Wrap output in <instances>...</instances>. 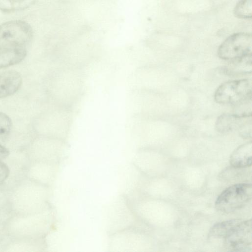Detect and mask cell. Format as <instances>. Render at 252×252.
<instances>
[{
	"label": "cell",
	"instance_id": "cell-6",
	"mask_svg": "<svg viewBox=\"0 0 252 252\" xmlns=\"http://www.w3.org/2000/svg\"><path fill=\"white\" fill-rule=\"evenodd\" d=\"M223 245L230 252L252 251V220L241 221L224 238Z\"/></svg>",
	"mask_w": 252,
	"mask_h": 252
},
{
	"label": "cell",
	"instance_id": "cell-10",
	"mask_svg": "<svg viewBox=\"0 0 252 252\" xmlns=\"http://www.w3.org/2000/svg\"><path fill=\"white\" fill-rule=\"evenodd\" d=\"M252 143L249 141L240 145L230 157V165L235 168L243 169L251 166Z\"/></svg>",
	"mask_w": 252,
	"mask_h": 252
},
{
	"label": "cell",
	"instance_id": "cell-17",
	"mask_svg": "<svg viewBox=\"0 0 252 252\" xmlns=\"http://www.w3.org/2000/svg\"><path fill=\"white\" fill-rule=\"evenodd\" d=\"M9 155L8 150L0 144V161L5 158Z\"/></svg>",
	"mask_w": 252,
	"mask_h": 252
},
{
	"label": "cell",
	"instance_id": "cell-5",
	"mask_svg": "<svg viewBox=\"0 0 252 252\" xmlns=\"http://www.w3.org/2000/svg\"><path fill=\"white\" fill-rule=\"evenodd\" d=\"M132 211L126 195L119 196L112 204L108 220V235L133 227Z\"/></svg>",
	"mask_w": 252,
	"mask_h": 252
},
{
	"label": "cell",
	"instance_id": "cell-15",
	"mask_svg": "<svg viewBox=\"0 0 252 252\" xmlns=\"http://www.w3.org/2000/svg\"><path fill=\"white\" fill-rule=\"evenodd\" d=\"M12 128V122L5 114L0 112V143L9 135Z\"/></svg>",
	"mask_w": 252,
	"mask_h": 252
},
{
	"label": "cell",
	"instance_id": "cell-14",
	"mask_svg": "<svg viewBox=\"0 0 252 252\" xmlns=\"http://www.w3.org/2000/svg\"><path fill=\"white\" fill-rule=\"evenodd\" d=\"M234 14L240 19H251L252 16V0H240L234 8Z\"/></svg>",
	"mask_w": 252,
	"mask_h": 252
},
{
	"label": "cell",
	"instance_id": "cell-16",
	"mask_svg": "<svg viewBox=\"0 0 252 252\" xmlns=\"http://www.w3.org/2000/svg\"><path fill=\"white\" fill-rule=\"evenodd\" d=\"M9 174V170L7 165L0 161V185L7 178Z\"/></svg>",
	"mask_w": 252,
	"mask_h": 252
},
{
	"label": "cell",
	"instance_id": "cell-12",
	"mask_svg": "<svg viewBox=\"0 0 252 252\" xmlns=\"http://www.w3.org/2000/svg\"><path fill=\"white\" fill-rule=\"evenodd\" d=\"M241 221L240 219H233L218 222L210 229L208 237L213 239H224Z\"/></svg>",
	"mask_w": 252,
	"mask_h": 252
},
{
	"label": "cell",
	"instance_id": "cell-4",
	"mask_svg": "<svg viewBox=\"0 0 252 252\" xmlns=\"http://www.w3.org/2000/svg\"><path fill=\"white\" fill-rule=\"evenodd\" d=\"M252 36L251 33L237 32L230 35L220 45L218 57L230 61L252 54Z\"/></svg>",
	"mask_w": 252,
	"mask_h": 252
},
{
	"label": "cell",
	"instance_id": "cell-9",
	"mask_svg": "<svg viewBox=\"0 0 252 252\" xmlns=\"http://www.w3.org/2000/svg\"><path fill=\"white\" fill-rule=\"evenodd\" d=\"M229 61L227 65L220 69L223 73L232 76L252 73V54Z\"/></svg>",
	"mask_w": 252,
	"mask_h": 252
},
{
	"label": "cell",
	"instance_id": "cell-2",
	"mask_svg": "<svg viewBox=\"0 0 252 252\" xmlns=\"http://www.w3.org/2000/svg\"><path fill=\"white\" fill-rule=\"evenodd\" d=\"M252 194L251 184L239 183L232 185L218 196L215 202L216 209L225 214L235 212L250 201Z\"/></svg>",
	"mask_w": 252,
	"mask_h": 252
},
{
	"label": "cell",
	"instance_id": "cell-3",
	"mask_svg": "<svg viewBox=\"0 0 252 252\" xmlns=\"http://www.w3.org/2000/svg\"><path fill=\"white\" fill-rule=\"evenodd\" d=\"M32 36V29L25 21L15 20L0 25V47L26 48Z\"/></svg>",
	"mask_w": 252,
	"mask_h": 252
},
{
	"label": "cell",
	"instance_id": "cell-1",
	"mask_svg": "<svg viewBox=\"0 0 252 252\" xmlns=\"http://www.w3.org/2000/svg\"><path fill=\"white\" fill-rule=\"evenodd\" d=\"M214 99L218 104L234 106L252 99L251 81L242 79L222 83L215 93Z\"/></svg>",
	"mask_w": 252,
	"mask_h": 252
},
{
	"label": "cell",
	"instance_id": "cell-13",
	"mask_svg": "<svg viewBox=\"0 0 252 252\" xmlns=\"http://www.w3.org/2000/svg\"><path fill=\"white\" fill-rule=\"evenodd\" d=\"M36 0H0V11L12 12L21 11L29 8Z\"/></svg>",
	"mask_w": 252,
	"mask_h": 252
},
{
	"label": "cell",
	"instance_id": "cell-7",
	"mask_svg": "<svg viewBox=\"0 0 252 252\" xmlns=\"http://www.w3.org/2000/svg\"><path fill=\"white\" fill-rule=\"evenodd\" d=\"M215 127L222 133L238 130L242 137L249 138L252 135V115L222 114L216 120Z\"/></svg>",
	"mask_w": 252,
	"mask_h": 252
},
{
	"label": "cell",
	"instance_id": "cell-11",
	"mask_svg": "<svg viewBox=\"0 0 252 252\" xmlns=\"http://www.w3.org/2000/svg\"><path fill=\"white\" fill-rule=\"evenodd\" d=\"M26 54V49L24 47H0V68L20 63Z\"/></svg>",
	"mask_w": 252,
	"mask_h": 252
},
{
	"label": "cell",
	"instance_id": "cell-8",
	"mask_svg": "<svg viewBox=\"0 0 252 252\" xmlns=\"http://www.w3.org/2000/svg\"><path fill=\"white\" fill-rule=\"evenodd\" d=\"M22 84L20 74L13 70L0 73V98L10 96L15 94Z\"/></svg>",
	"mask_w": 252,
	"mask_h": 252
}]
</instances>
